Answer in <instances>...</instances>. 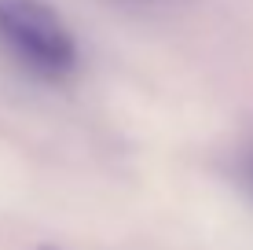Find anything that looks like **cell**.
Returning <instances> with one entry per match:
<instances>
[{"label":"cell","mask_w":253,"mask_h":250,"mask_svg":"<svg viewBox=\"0 0 253 250\" xmlns=\"http://www.w3.org/2000/svg\"><path fill=\"white\" fill-rule=\"evenodd\" d=\"M0 37L26 66L41 74H66L77 63L70 26L48 0H0Z\"/></svg>","instance_id":"obj_1"}]
</instances>
